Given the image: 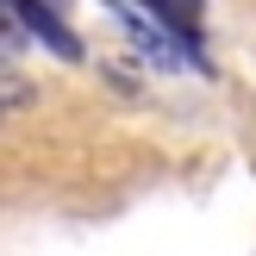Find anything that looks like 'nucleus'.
I'll use <instances>...</instances> for the list:
<instances>
[{
    "label": "nucleus",
    "mask_w": 256,
    "mask_h": 256,
    "mask_svg": "<svg viewBox=\"0 0 256 256\" xmlns=\"http://www.w3.org/2000/svg\"><path fill=\"white\" fill-rule=\"evenodd\" d=\"M19 106H32V82H19L12 69H0V119L19 112Z\"/></svg>",
    "instance_id": "7ed1b4c3"
},
{
    "label": "nucleus",
    "mask_w": 256,
    "mask_h": 256,
    "mask_svg": "<svg viewBox=\"0 0 256 256\" xmlns=\"http://www.w3.org/2000/svg\"><path fill=\"white\" fill-rule=\"evenodd\" d=\"M106 19L119 25V32L138 44V56H144V62H156V69H200V75L212 69L206 44H182L175 32H162V25L150 19V12H138V6H106Z\"/></svg>",
    "instance_id": "f257e3e1"
},
{
    "label": "nucleus",
    "mask_w": 256,
    "mask_h": 256,
    "mask_svg": "<svg viewBox=\"0 0 256 256\" xmlns=\"http://www.w3.org/2000/svg\"><path fill=\"white\" fill-rule=\"evenodd\" d=\"M19 12V25H25V38H38V44L50 50V56H62V62H82V38L69 32V25L56 19L50 6H12Z\"/></svg>",
    "instance_id": "f03ea898"
}]
</instances>
